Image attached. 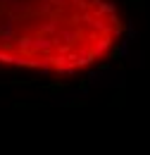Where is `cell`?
<instances>
[{
    "mask_svg": "<svg viewBox=\"0 0 150 155\" xmlns=\"http://www.w3.org/2000/svg\"><path fill=\"white\" fill-rule=\"evenodd\" d=\"M124 36L112 0H0V64L76 74Z\"/></svg>",
    "mask_w": 150,
    "mask_h": 155,
    "instance_id": "obj_1",
    "label": "cell"
}]
</instances>
